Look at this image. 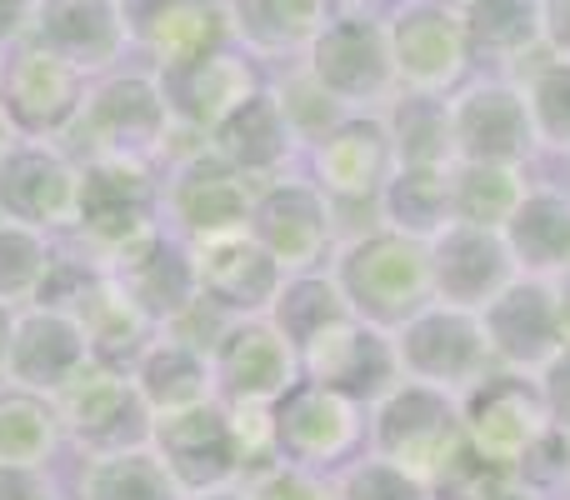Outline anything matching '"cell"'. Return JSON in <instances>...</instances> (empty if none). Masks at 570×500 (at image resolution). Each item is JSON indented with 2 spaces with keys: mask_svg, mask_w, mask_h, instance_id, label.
<instances>
[{
  "mask_svg": "<svg viewBox=\"0 0 570 500\" xmlns=\"http://www.w3.org/2000/svg\"><path fill=\"white\" fill-rule=\"evenodd\" d=\"M0 100L10 106L16 120L66 126V120H76L80 100H86V76L70 60L50 56L30 40H16L6 50V70H0Z\"/></svg>",
  "mask_w": 570,
  "mask_h": 500,
  "instance_id": "2",
  "label": "cell"
},
{
  "mask_svg": "<svg viewBox=\"0 0 570 500\" xmlns=\"http://www.w3.org/2000/svg\"><path fill=\"white\" fill-rule=\"evenodd\" d=\"M10 146H16V116H10V106L0 100V156H6Z\"/></svg>",
  "mask_w": 570,
  "mask_h": 500,
  "instance_id": "4",
  "label": "cell"
},
{
  "mask_svg": "<svg viewBox=\"0 0 570 500\" xmlns=\"http://www.w3.org/2000/svg\"><path fill=\"white\" fill-rule=\"evenodd\" d=\"M30 6H36V0H0V46H16V40H26Z\"/></svg>",
  "mask_w": 570,
  "mask_h": 500,
  "instance_id": "3",
  "label": "cell"
},
{
  "mask_svg": "<svg viewBox=\"0 0 570 500\" xmlns=\"http://www.w3.org/2000/svg\"><path fill=\"white\" fill-rule=\"evenodd\" d=\"M26 40L70 60L80 76L116 70V60L130 46L126 20H120V0H36Z\"/></svg>",
  "mask_w": 570,
  "mask_h": 500,
  "instance_id": "1",
  "label": "cell"
}]
</instances>
